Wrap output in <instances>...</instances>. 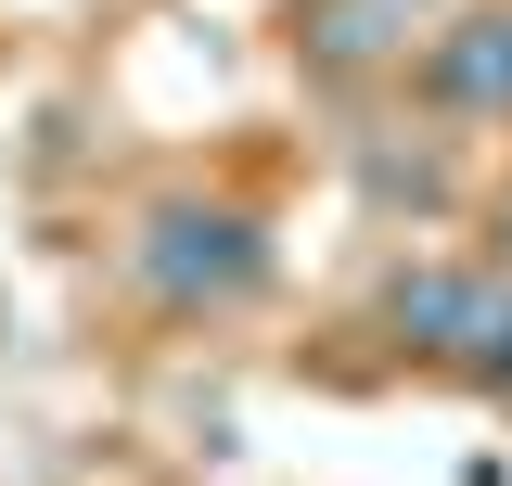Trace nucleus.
I'll return each mask as SVG.
<instances>
[{"instance_id":"5","label":"nucleus","mask_w":512,"mask_h":486,"mask_svg":"<svg viewBox=\"0 0 512 486\" xmlns=\"http://www.w3.org/2000/svg\"><path fill=\"white\" fill-rule=\"evenodd\" d=\"M500 243H512V205H500Z\"/></svg>"},{"instance_id":"3","label":"nucleus","mask_w":512,"mask_h":486,"mask_svg":"<svg viewBox=\"0 0 512 486\" xmlns=\"http://www.w3.org/2000/svg\"><path fill=\"white\" fill-rule=\"evenodd\" d=\"M423 90H436L448 116H512V13H461L423 64Z\"/></svg>"},{"instance_id":"4","label":"nucleus","mask_w":512,"mask_h":486,"mask_svg":"<svg viewBox=\"0 0 512 486\" xmlns=\"http://www.w3.org/2000/svg\"><path fill=\"white\" fill-rule=\"evenodd\" d=\"M410 13H423V0H308V52L320 64H372V52L410 39Z\"/></svg>"},{"instance_id":"1","label":"nucleus","mask_w":512,"mask_h":486,"mask_svg":"<svg viewBox=\"0 0 512 486\" xmlns=\"http://www.w3.org/2000/svg\"><path fill=\"white\" fill-rule=\"evenodd\" d=\"M384 320H397L410 346L461 359V371H500L512 359V282H487V269H410V282L384 295Z\"/></svg>"},{"instance_id":"2","label":"nucleus","mask_w":512,"mask_h":486,"mask_svg":"<svg viewBox=\"0 0 512 486\" xmlns=\"http://www.w3.org/2000/svg\"><path fill=\"white\" fill-rule=\"evenodd\" d=\"M141 282H154V295L167 307H231L256 282V231L244 218H154V243H141Z\"/></svg>"}]
</instances>
